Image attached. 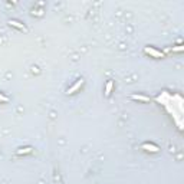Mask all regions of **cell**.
I'll return each instance as SVG.
<instances>
[{
  "instance_id": "obj_1",
  "label": "cell",
  "mask_w": 184,
  "mask_h": 184,
  "mask_svg": "<svg viewBox=\"0 0 184 184\" xmlns=\"http://www.w3.org/2000/svg\"><path fill=\"white\" fill-rule=\"evenodd\" d=\"M145 53H148V55H151L153 58H163V53H161L160 51H157V49H154V47H145L144 49Z\"/></svg>"
},
{
  "instance_id": "obj_2",
  "label": "cell",
  "mask_w": 184,
  "mask_h": 184,
  "mask_svg": "<svg viewBox=\"0 0 184 184\" xmlns=\"http://www.w3.org/2000/svg\"><path fill=\"white\" fill-rule=\"evenodd\" d=\"M82 83H83L82 79H78V81H76V83H74V85H72L71 88L68 89V94H69V95H71V94H75V92H76V91H78L79 88L82 86Z\"/></svg>"
},
{
  "instance_id": "obj_3",
  "label": "cell",
  "mask_w": 184,
  "mask_h": 184,
  "mask_svg": "<svg viewBox=\"0 0 184 184\" xmlns=\"http://www.w3.org/2000/svg\"><path fill=\"white\" fill-rule=\"evenodd\" d=\"M142 150H145V151H150V153H158L160 151V148L157 147V145H153V144H142Z\"/></svg>"
},
{
  "instance_id": "obj_4",
  "label": "cell",
  "mask_w": 184,
  "mask_h": 184,
  "mask_svg": "<svg viewBox=\"0 0 184 184\" xmlns=\"http://www.w3.org/2000/svg\"><path fill=\"white\" fill-rule=\"evenodd\" d=\"M10 25H12V26H15V28H17V29H20V30H23V32L28 30V29H26V26H25V25H22L20 22H17V20H10Z\"/></svg>"
},
{
  "instance_id": "obj_5",
  "label": "cell",
  "mask_w": 184,
  "mask_h": 184,
  "mask_svg": "<svg viewBox=\"0 0 184 184\" xmlns=\"http://www.w3.org/2000/svg\"><path fill=\"white\" fill-rule=\"evenodd\" d=\"M131 98L134 99V101H142V102H148L150 98H147V96H144V95H132Z\"/></svg>"
},
{
  "instance_id": "obj_6",
  "label": "cell",
  "mask_w": 184,
  "mask_h": 184,
  "mask_svg": "<svg viewBox=\"0 0 184 184\" xmlns=\"http://www.w3.org/2000/svg\"><path fill=\"white\" fill-rule=\"evenodd\" d=\"M112 86H114L112 81H108V83H106V86H105V96H110V95H111V91H112Z\"/></svg>"
},
{
  "instance_id": "obj_7",
  "label": "cell",
  "mask_w": 184,
  "mask_h": 184,
  "mask_svg": "<svg viewBox=\"0 0 184 184\" xmlns=\"http://www.w3.org/2000/svg\"><path fill=\"white\" fill-rule=\"evenodd\" d=\"M32 147H28V148H20V150H17V154L19 155H22V154H29V153H32Z\"/></svg>"
},
{
  "instance_id": "obj_8",
  "label": "cell",
  "mask_w": 184,
  "mask_h": 184,
  "mask_svg": "<svg viewBox=\"0 0 184 184\" xmlns=\"http://www.w3.org/2000/svg\"><path fill=\"white\" fill-rule=\"evenodd\" d=\"M9 101V98L6 96V95H3V94H0V102H7Z\"/></svg>"
}]
</instances>
